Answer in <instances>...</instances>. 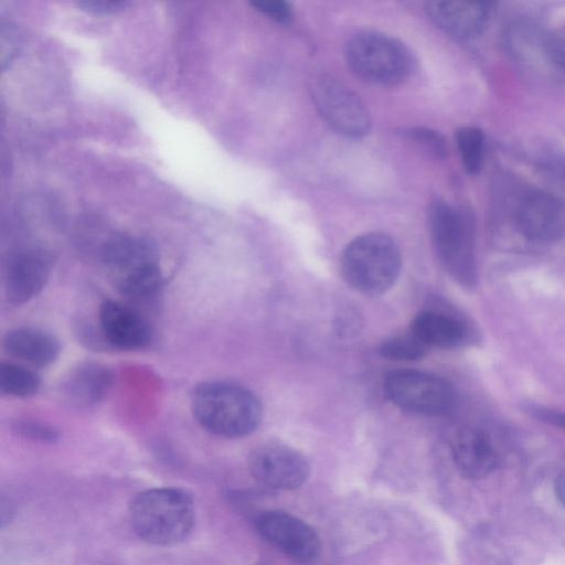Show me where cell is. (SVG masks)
I'll return each mask as SVG.
<instances>
[{
  "instance_id": "6da1fadb",
  "label": "cell",
  "mask_w": 565,
  "mask_h": 565,
  "mask_svg": "<svg viewBox=\"0 0 565 565\" xmlns=\"http://www.w3.org/2000/svg\"><path fill=\"white\" fill-rule=\"evenodd\" d=\"M191 408L204 429L224 438L249 435L263 417L262 404L253 392L225 381L200 384L193 392Z\"/></svg>"
},
{
  "instance_id": "7a4b0ae2",
  "label": "cell",
  "mask_w": 565,
  "mask_h": 565,
  "mask_svg": "<svg viewBox=\"0 0 565 565\" xmlns=\"http://www.w3.org/2000/svg\"><path fill=\"white\" fill-rule=\"evenodd\" d=\"M130 519L136 533L154 545H173L189 536L195 520L193 502L181 490L151 489L132 502Z\"/></svg>"
},
{
  "instance_id": "3957f363",
  "label": "cell",
  "mask_w": 565,
  "mask_h": 565,
  "mask_svg": "<svg viewBox=\"0 0 565 565\" xmlns=\"http://www.w3.org/2000/svg\"><path fill=\"white\" fill-rule=\"evenodd\" d=\"M402 266L396 243L383 233H366L355 237L341 256L344 280L354 290L379 296L396 282Z\"/></svg>"
},
{
  "instance_id": "277c9868",
  "label": "cell",
  "mask_w": 565,
  "mask_h": 565,
  "mask_svg": "<svg viewBox=\"0 0 565 565\" xmlns=\"http://www.w3.org/2000/svg\"><path fill=\"white\" fill-rule=\"evenodd\" d=\"M431 243L446 271L461 286L477 281L473 228L468 215L451 203L436 199L428 209Z\"/></svg>"
},
{
  "instance_id": "5b68a950",
  "label": "cell",
  "mask_w": 565,
  "mask_h": 565,
  "mask_svg": "<svg viewBox=\"0 0 565 565\" xmlns=\"http://www.w3.org/2000/svg\"><path fill=\"white\" fill-rule=\"evenodd\" d=\"M344 55L354 75L379 86L402 83L413 66L406 45L379 31H361L354 34L345 45Z\"/></svg>"
},
{
  "instance_id": "8992f818",
  "label": "cell",
  "mask_w": 565,
  "mask_h": 565,
  "mask_svg": "<svg viewBox=\"0 0 565 565\" xmlns=\"http://www.w3.org/2000/svg\"><path fill=\"white\" fill-rule=\"evenodd\" d=\"M103 260L114 286L128 298L147 299L162 286L156 252L141 238H113L104 247Z\"/></svg>"
},
{
  "instance_id": "52a82bcc",
  "label": "cell",
  "mask_w": 565,
  "mask_h": 565,
  "mask_svg": "<svg viewBox=\"0 0 565 565\" xmlns=\"http://www.w3.org/2000/svg\"><path fill=\"white\" fill-rule=\"evenodd\" d=\"M384 390L396 406L415 414L443 415L455 402L454 390L447 381L422 371H393L385 379Z\"/></svg>"
},
{
  "instance_id": "ba28073f",
  "label": "cell",
  "mask_w": 565,
  "mask_h": 565,
  "mask_svg": "<svg viewBox=\"0 0 565 565\" xmlns=\"http://www.w3.org/2000/svg\"><path fill=\"white\" fill-rule=\"evenodd\" d=\"M310 92L316 109L337 132L359 138L369 131L371 120L365 105L341 81L318 75L311 81Z\"/></svg>"
},
{
  "instance_id": "9c48e42d",
  "label": "cell",
  "mask_w": 565,
  "mask_h": 565,
  "mask_svg": "<svg viewBox=\"0 0 565 565\" xmlns=\"http://www.w3.org/2000/svg\"><path fill=\"white\" fill-rule=\"evenodd\" d=\"M259 535L295 561L307 563L318 557L320 539L312 526L279 510L260 513L255 520Z\"/></svg>"
},
{
  "instance_id": "30bf717a",
  "label": "cell",
  "mask_w": 565,
  "mask_h": 565,
  "mask_svg": "<svg viewBox=\"0 0 565 565\" xmlns=\"http://www.w3.org/2000/svg\"><path fill=\"white\" fill-rule=\"evenodd\" d=\"M248 466L258 482L279 490L299 488L310 475L306 457L280 444H266L256 448L249 456Z\"/></svg>"
},
{
  "instance_id": "8fae6325",
  "label": "cell",
  "mask_w": 565,
  "mask_h": 565,
  "mask_svg": "<svg viewBox=\"0 0 565 565\" xmlns=\"http://www.w3.org/2000/svg\"><path fill=\"white\" fill-rule=\"evenodd\" d=\"M516 224L522 235L535 243H550L565 233V206L553 194L530 191L516 209Z\"/></svg>"
},
{
  "instance_id": "7c38bea8",
  "label": "cell",
  "mask_w": 565,
  "mask_h": 565,
  "mask_svg": "<svg viewBox=\"0 0 565 565\" xmlns=\"http://www.w3.org/2000/svg\"><path fill=\"white\" fill-rule=\"evenodd\" d=\"M98 320L103 337L115 348L139 350L148 347L152 339L148 321L137 310L120 301H103Z\"/></svg>"
},
{
  "instance_id": "4fadbf2b",
  "label": "cell",
  "mask_w": 565,
  "mask_h": 565,
  "mask_svg": "<svg viewBox=\"0 0 565 565\" xmlns=\"http://www.w3.org/2000/svg\"><path fill=\"white\" fill-rule=\"evenodd\" d=\"M51 274V258L43 252L28 249L14 254L4 274V294L10 303L20 305L36 296Z\"/></svg>"
},
{
  "instance_id": "5bb4252c",
  "label": "cell",
  "mask_w": 565,
  "mask_h": 565,
  "mask_svg": "<svg viewBox=\"0 0 565 565\" xmlns=\"http://www.w3.org/2000/svg\"><path fill=\"white\" fill-rule=\"evenodd\" d=\"M430 20L459 39L479 35L490 19L492 3L484 1H430L425 6Z\"/></svg>"
},
{
  "instance_id": "9a60e30c",
  "label": "cell",
  "mask_w": 565,
  "mask_h": 565,
  "mask_svg": "<svg viewBox=\"0 0 565 565\" xmlns=\"http://www.w3.org/2000/svg\"><path fill=\"white\" fill-rule=\"evenodd\" d=\"M451 454L458 471L470 479L487 476L499 460L493 440L480 428H466L458 433L451 445Z\"/></svg>"
},
{
  "instance_id": "2e32d148",
  "label": "cell",
  "mask_w": 565,
  "mask_h": 565,
  "mask_svg": "<svg viewBox=\"0 0 565 565\" xmlns=\"http://www.w3.org/2000/svg\"><path fill=\"white\" fill-rule=\"evenodd\" d=\"M411 332L428 349L456 348L468 338V328L462 320L436 309L419 311L412 321Z\"/></svg>"
},
{
  "instance_id": "e0dca14e",
  "label": "cell",
  "mask_w": 565,
  "mask_h": 565,
  "mask_svg": "<svg viewBox=\"0 0 565 565\" xmlns=\"http://www.w3.org/2000/svg\"><path fill=\"white\" fill-rule=\"evenodd\" d=\"M2 344L7 353L34 366L54 363L61 352V344L53 334L30 327L10 330Z\"/></svg>"
},
{
  "instance_id": "ac0fdd59",
  "label": "cell",
  "mask_w": 565,
  "mask_h": 565,
  "mask_svg": "<svg viewBox=\"0 0 565 565\" xmlns=\"http://www.w3.org/2000/svg\"><path fill=\"white\" fill-rule=\"evenodd\" d=\"M113 384V374L105 365L84 363L66 379L63 393L67 401L79 407H89L107 394Z\"/></svg>"
},
{
  "instance_id": "d6986e66",
  "label": "cell",
  "mask_w": 565,
  "mask_h": 565,
  "mask_svg": "<svg viewBox=\"0 0 565 565\" xmlns=\"http://www.w3.org/2000/svg\"><path fill=\"white\" fill-rule=\"evenodd\" d=\"M40 377L31 369L12 362L0 364V391L9 396L30 397L38 393Z\"/></svg>"
},
{
  "instance_id": "ffe728a7",
  "label": "cell",
  "mask_w": 565,
  "mask_h": 565,
  "mask_svg": "<svg viewBox=\"0 0 565 565\" xmlns=\"http://www.w3.org/2000/svg\"><path fill=\"white\" fill-rule=\"evenodd\" d=\"M456 143L465 170L478 173L484 159V135L476 126H462L456 131Z\"/></svg>"
},
{
  "instance_id": "44dd1931",
  "label": "cell",
  "mask_w": 565,
  "mask_h": 565,
  "mask_svg": "<svg viewBox=\"0 0 565 565\" xmlns=\"http://www.w3.org/2000/svg\"><path fill=\"white\" fill-rule=\"evenodd\" d=\"M379 350L388 360L416 361L426 355L428 348L409 331L384 340Z\"/></svg>"
},
{
  "instance_id": "7402d4cb",
  "label": "cell",
  "mask_w": 565,
  "mask_h": 565,
  "mask_svg": "<svg viewBox=\"0 0 565 565\" xmlns=\"http://www.w3.org/2000/svg\"><path fill=\"white\" fill-rule=\"evenodd\" d=\"M544 53L552 63L565 70V25L555 29L545 38Z\"/></svg>"
},
{
  "instance_id": "603a6c76",
  "label": "cell",
  "mask_w": 565,
  "mask_h": 565,
  "mask_svg": "<svg viewBox=\"0 0 565 565\" xmlns=\"http://www.w3.org/2000/svg\"><path fill=\"white\" fill-rule=\"evenodd\" d=\"M404 134L437 156H445L447 148L444 139L436 131L426 128H409Z\"/></svg>"
},
{
  "instance_id": "cb8c5ba5",
  "label": "cell",
  "mask_w": 565,
  "mask_h": 565,
  "mask_svg": "<svg viewBox=\"0 0 565 565\" xmlns=\"http://www.w3.org/2000/svg\"><path fill=\"white\" fill-rule=\"evenodd\" d=\"M252 6L257 11L277 22H287L291 18V8L285 1L262 0L252 2Z\"/></svg>"
},
{
  "instance_id": "d4e9b609",
  "label": "cell",
  "mask_w": 565,
  "mask_h": 565,
  "mask_svg": "<svg viewBox=\"0 0 565 565\" xmlns=\"http://www.w3.org/2000/svg\"><path fill=\"white\" fill-rule=\"evenodd\" d=\"M18 430L28 437L42 440H54L57 437V433L52 427L39 422H21Z\"/></svg>"
},
{
  "instance_id": "484cf974",
  "label": "cell",
  "mask_w": 565,
  "mask_h": 565,
  "mask_svg": "<svg viewBox=\"0 0 565 565\" xmlns=\"http://www.w3.org/2000/svg\"><path fill=\"white\" fill-rule=\"evenodd\" d=\"M126 4H127V2H122V1H116V2L83 1V2H79V6L83 7L84 9H86L88 11H93V12H98V13L116 12V11L125 8Z\"/></svg>"
},
{
  "instance_id": "4316f807",
  "label": "cell",
  "mask_w": 565,
  "mask_h": 565,
  "mask_svg": "<svg viewBox=\"0 0 565 565\" xmlns=\"http://www.w3.org/2000/svg\"><path fill=\"white\" fill-rule=\"evenodd\" d=\"M540 417L553 425L559 426L565 429V414L564 413L543 411V412H540Z\"/></svg>"
},
{
  "instance_id": "83f0119b",
  "label": "cell",
  "mask_w": 565,
  "mask_h": 565,
  "mask_svg": "<svg viewBox=\"0 0 565 565\" xmlns=\"http://www.w3.org/2000/svg\"><path fill=\"white\" fill-rule=\"evenodd\" d=\"M555 492L561 502L565 505V472H563L556 480Z\"/></svg>"
}]
</instances>
